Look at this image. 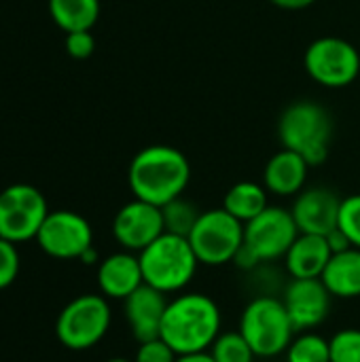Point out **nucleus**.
Listing matches in <instances>:
<instances>
[{
	"instance_id": "nucleus-1",
	"label": "nucleus",
	"mask_w": 360,
	"mask_h": 362,
	"mask_svg": "<svg viewBox=\"0 0 360 362\" xmlns=\"http://www.w3.org/2000/svg\"><path fill=\"white\" fill-rule=\"evenodd\" d=\"M219 303L204 293H178L168 301L159 337L176 352L191 354L210 350L223 333Z\"/></svg>"
},
{
	"instance_id": "nucleus-2",
	"label": "nucleus",
	"mask_w": 360,
	"mask_h": 362,
	"mask_svg": "<svg viewBox=\"0 0 360 362\" xmlns=\"http://www.w3.org/2000/svg\"><path fill=\"white\" fill-rule=\"evenodd\" d=\"M127 182L136 199L161 208L182 197L191 182V163L178 148L153 144L136 153L127 170Z\"/></svg>"
},
{
	"instance_id": "nucleus-3",
	"label": "nucleus",
	"mask_w": 360,
	"mask_h": 362,
	"mask_svg": "<svg viewBox=\"0 0 360 362\" xmlns=\"http://www.w3.org/2000/svg\"><path fill=\"white\" fill-rule=\"evenodd\" d=\"M144 284L163 295L182 293L195 278L199 261L189 244V238L161 233L153 244L138 252Z\"/></svg>"
},
{
	"instance_id": "nucleus-4",
	"label": "nucleus",
	"mask_w": 360,
	"mask_h": 362,
	"mask_svg": "<svg viewBox=\"0 0 360 362\" xmlns=\"http://www.w3.org/2000/svg\"><path fill=\"white\" fill-rule=\"evenodd\" d=\"M282 148L301 155L310 168L320 165L329 157L333 140V121L327 108L312 100H299L284 108L278 121Z\"/></svg>"
},
{
	"instance_id": "nucleus-5",
	"label": "nucleus",
	"mask_w": 360,
	"mask_h": 362,
	"mask_svg": "<svg viewBox=\"0 0 360 362\" xmlns=\"http://www.w3.org/2000/svg\"><path fill=\"white\" fill-rule=\"evenodd\" d=\"M257 358H274L286 352L295 337V327L282 299L259 295L250 299L240 316L238 329Z\"/></svg>"
},
{
	"instance_id": "nucleus-6",
	"label": "nucleus",
	"mask_w": 360,
	"mask_h": 362,
	"mask_svg": "<svg viewBox=\"0 0 360 362\" xmlns=\"http://www.w3.org/2000/svg\"><path fill=\"white\" fill-rule=\"evenodd\" d=\"M110 320L112 314L104 295H81L59 312L55 320V335L64 348L83 352L106 337Z\"/></svg>"
},
{
	"instance_id": "nucleus-7",
	"label": "nucleus",
	"mask_w": 360,
	"mask_h": 362,
	"mask_svg": "<svg viewBox=\"0 0 360 362\" xmlns=\"http://www.w3.org/2000/svg\"><path fill=\"white\" fill-rule=\"evenodd\" d=\"M189 244L199 265L221 267L233 263L244 244V223L231 216L225 208L206 210L189 233Z\"/></svg>"
},
{
	"instance_id": "nucleus-8",
	"label": "nucleus",
	"mask_w": 360,
	"mask_h": 362,
	"mask_svg": "<svg viewBox=\"0 0 360 362\" xmlns=\"http://www.w3.org/2000/svg\"><path fill=\"white\" fill-rule=\"evenodd\" d=\"M47 214V199L36 187L11 185L0 191V238L13 244L36 240Z\"/></svg>"
},
{
	"instance_id": "nucleus-9",
	"label": "nucleus",
	"mask_w": 360,
	"mask_h": 362,
	"mask_svg": "<svg viewBox=\"0 0 360 362\" xmlns=\"http://www.w3.org/2000/svg\"><path fill=\"white\" fill-rule=\"evenodd\" d=\"M303 66L316 83L337 89L359 76L360 55L352 42L337 36H323L308 47Z\"/></svg>"
},
{
	"instance_id": "nucleus-10",
	"label": "nucleus",
	"mask_w": 360,
	"mask_h": 362,
	"mask_svg": "<svg viewBox=\"0 0 360 362\" xmlns=\"http://www.w3.org/2000/svg\"><path fill=\"white\" fill-rule=\"evenodd\" d=\"M297 235L299 227L291 210L280 206H267L257 218L244 225V246L261 263L284 259Z\"/></svg>"
},
{
	"instance_id": "nucleus-11",
	"label": "nucleus",
	"mask_w": 360,
	"mask_h": 362,
	"mask_svg": "<svg viewBox=\"0 0 360 362\" xmlns=\"http://www.w3.org/2000/svg\"><path fill=\"white\" fill-rule=\"evenodd\" d=\"M36 244L53 259L72 261L93 248V231L85 216L72 210H55L47 214L42 227L38 229Z\"/></svg>"
},
{
	"instance_id": "nucleus-12",
	"label": "nucleus",
	"mask_w": 360,
	"mask_h": 362,
	"mask_svg": "<svg viewBox=\"0 0 360 362\" xmlns=\"http://www.w3.org/2000/svg\"><path fill=\"white\" fill-rule=\"evenodd\" d=\"M161 233H166V227L159 206L134 197L115 214L112 235L123 250L138 255L149 244H153Z\"/></svg>"
},
{
	"instance_id": "nucleus-13",
	"label": "nucleus",
	"mask_w": 360,
	"mask_h": 362,
	"mask_svg": "<svg viewBox=\"0 0 360 362\" xmlns=\"http://www.w3.org/2000/svg\"><path fill=\"white\" fill-rule=\"evenodd\" d=\"M331 293L320 278L291 280L284 288L282 303L295 327V333L318 329L331 312Z\"/></svg>"
},
{
	"instance_id": "nucleus-14",
	"label": "nucleus",
	"mask_w": 360,
	"mask_h": 362,
	"mask_svg": "<svg viewBox=\"0 0 360 362\" xmlns=\"http://www.w3.org/2000/svg\"><path fill=\"white\" fill-rule=\"evenodd\" d=\"M342 199L327 187L303 189L291 208V214L299 227V233L327 235L337 227Z\"/></svg>"
},
{
	"instance_id": "nucleus-15",
	"label": "nucleus",
	"mask_w": 360,
	"mask_h": 362,
	"mask_svg": "<svg viewBox=\"0 0 360 362\" xmlns=\"http://www.w3.org/2000/svg\"><path fill=\"white\" fill-rule=\"evenodd\" d=\"M166 297L168 295H163L161 291H157L149 284H142L123 301L125 320H127L129 331L138 344L159 337L161 320H163V314L168 308Z\"/></svg>"
},
{
	"instance_id": "nucleus-16",
	"label": "nucleus",
	"mask_w": 360,
	"mask_h": 362,
	"mask_svg": "<svg viewBox=\"0 0 360 362\" xmlns=\"http://www.w3.org/2000/svg\"><path fill=\"white\" fill-rule=\"evenodd\" d=\"M144 284L140 259L136 252L123 250L106 257L98 265V286L106 299L125 301L136 288Z\"/></svg>"
},
{
	"instance_id": "nucleus-17",
	"label": "nucleus",
	"mask_w": 360,
	"mask_h": 362,
	"mask_svg": "<svg viewBox=\"0 0 360 362\" xmlns=\"http://www.w3.org/2000/svg\"><path fill=\"white\" fill-rule=\"evenodd\" d=\"M333 252L325 235L314 233H299L293 246L284 257V267L291 278L295 280H310L320 278L327 269Z\"/></svg>"
},
{
	"instance_id": "nucleus-18",
	"label": "nucleus",
	"mask_w": 360,
	"mask_h": 362,
	"mask_svg": "<svg viewBox=\"0 0 360 362\" xmlns=\"http://www.w3.org/2000/svg\"><path fill=\"white\" fill-rule=\"evenodd\" d=\"M308 170H310V163L301 155L289 148H282L267 161L265 172H263V187L269 193L280 195V197L299 195L306 189Z\"/></svg>"
},
{
	"instance_id": "nucleus-19",
	"label": "nucleus",
	"mask_w": 360,
	"mask_h": 362,
	"mask_svg": "<svg viewBox=\"0 0 360 362\" xmlns=\"http://www.w3.org/2000/svg\"><path fill=\"white\" fill-rule=\"evenodd\" d=\"M320 280L331 297L356 299L360 297V248H348L331 257Z\"/></svg>"
},
{
	"instance_id": "nucleus-20",
	"label": "nucleus",
	"mask_w": 360,
	"mask_h": 362,
	"mask_svg": "<svg viewBox=\"0 0 360 362\" xmlns=\"http://www.w3.org/2000/svg\"><path fill=\"white\" fill-rule=\"evenodd\" d=\"M267 189L263 185H257L252 180H242L236 182L223 199V208L236 216L240 223H248L257 218L265 208H267Z\"/></svg>"
},
{
	"instance_id": "nucleus-21",
	"label": "nucleus",
	"mask_w": 360,
	"mask_h": 362,
	"mask_svg": "<svg viewBox=\"0 0 360 362\" xmlns=\"http://www.w3.org/2000/svg\"><path fill=\"white\" fill-rule=\"evenodd\" d=\"M49 13L66 34L91 30L100 17V0H49Z\"/></svg>"
},
{
	"instance_id": "nucleus-22",
	"label": "nucleus",
	"mask_w": 360,
	"mask_h": 362,
	"mask_svg": "<svg viewBox=\"0 0 360 362\" xmlns=\"http://www.w3.org/2000/svg\"><path fill=\"white\" fill-rule=\"evenodd\" d=\"M286 362H331L329 339L314 331L297 333L286 348Z\"/></svg>"
},
{
	"instance_id": "nucleus-23",
	"label": "nucleus",
	"mask_w": 360,
	"mask_h": 362,
	"mask_svg": "<svg viewBox=\"0 0 360 362\" xmlns=\"http://www.w3.org/2000/svg\"><path fill=\"white\" fill-rule=\"evenodd\" d=\"M161 214H163V227H166L168 233L189 238V233L193 231V227H195L202 212L195 208L193 202L176 197L170 204L161 206Z\"/></svg>"
},
{
	"instance_id": "nucleus-24",
	"label": "nucleus",
	"mask_w": 360,
	"mask_h": 362,
	"mask_svg": "<svg viewBox=\"0 0 360 362\" xmlns=\"http://www.w3.org/2000/svg\"><path fill=\"white\" fill-rule=\"evenodd\" d=\"M210 354L216 362H255L257 358L240 331L221 333L212 344Z\"/></svg>"
},
{
	"instance_id": "nucleus-25",
	"label": "nucleus",
	"mask_w": 360,
	"mask_h": 362,
	"mask_svg": "<svg viewBox=\"0 0 360 362\" xmlns=\"http://www.w3.org/2000/svg\"><path fill=\"white\" fill-rule=\"evenodd\" d=\"M331 362H360V329H342L331 339Z\"/></svg>"
},
{
	"instance_id": "nucleus-26",
	"label": "nucleus",
	"mask_w": 360,
	"mask_h": 362,
	"mask_svg": "<svg viewBox=\"0 0 360 362\" xmlns=\"http://www.w3.org/2000/svg\"><path fill=\"white\" fill-rule=\"evenodd\" d=\"M337 227L348 235L354 248H360V193L342 199Z\"/></svg>"
},
{
	"instance_id": "nucleus-27",
	"label": "nucleus",
	"mask_w": 360,
	"mask_h": 362,
	"mask_svg": "<svg viewBox=\"0 0 360 362\" xmlns=\"http://www.w3.org/2000/svg\"><path fill=\"white\" fill-rule=\"evenodd\" d=\"M19 274V252L17 246L0 238V291L8 288Z\"/></svg>"
},
{
	"instance_id": "nucleus-28",
	"label": "nucleus",
	"mask_w": 360,
	"mask_h": 362,
	"mask_svg": "<svg viewBox=\"0 0 360 362\" xmlns=\"http://www.w3.org/2000/svg\"><path fill=\"white\" fill-rule=\"evenodd\" d=\"M176 356L178 354L161 337H155L138 344L134 362H176Z\"/></svg>"
},
{
	"instance_id": "nucleus-29",
	"label": "nucleus",
	"mask_w": 360,
	"mask_h": 362,
	"mask_svg": "<svg viewBox=\"0 0 360 362\" xmlns=\"http://www.w3.org/2000/svg\"><path fill=\"white\" fill-rule=\"evenodd\" d=\"M95 49V38L91 36V30L81 32H68L66 34V51L74 59H87Z\"/></svg>"
},
{
	"instance_id": "nucleus-30",
	"label": "nucleus",
	"mask_w": 360,
	"mask_h": 362,
	"mask_svg": "<svg viewBox=\"0 0 360 362\" xmlns=\"http://www.w3.org/2000/svg\"><path fill=\"white\" fill-rule=\"evenodd\" d=\"M325 238H327L329 248H331V252H333V255L344 252V250H348V248H354V246H352V242L348 240V235H346L339 227H335V229H333L331 233H327Z\"/></svg>"
},
{
	"instance_id": "nucleus-31",
	"label": "nucleus",
	"mask_w": 360,
	"mask_h": 362,
	"mask_svg": "<svg viewBox=\"0 0 360 362\" xmlns=\"http://www.w3.org/2000/svg\"><path fill=\"white\" fill-rule=\"evenodd\" d=\"M233 265H236L238 269H242V272H255V269L261 265V261L242 244V248L238 250V255H236V259H233Z\"/></svg>"
},
{
	"instance_id": "nucleus-32",
	"label": "nucleus",
	"mask_w": 360,
	"mask_h": 362,
	"mask_svg": "<svg viewBox=\"0 0 360 362\" xmlns=\"http://www.w3.org/2000/svg\"><path fill=\"white\" fill-rule=\"evenodd\" d=\"M176 362H216L212 358L210 350H204V352H191V354H178Z\"/></svg>"
},
{
	"instance_id": "nucleus-33",
	"label": "nucleus",
	"mask_w": 360,
	"mask_h": 362,
	"mask_svg": "<svg viewBox=\"0 0 360 362\" xmlns=\"http://www.w3.org/2000/svg\"><path fill=\"white\" fill-rule=\"evenodd\" d=\"M276 6L280 8H289V11H299V8H306L310 4H314L316 0H272Z\"/></svg>"
},
{
	"instance_id": "nucleus-34",
	"label": "nucleus",
	"mask_w": 360,
	"mask_h": 362,
	"mask_svg": "<svg viewBox=\"0 0 360 362\" xmlns=\"http://www.w3.org/2000/svg\"><path fill=\"white\" fill-rule=\"evenodd\" d=\"M79 261H83L85 265H91V263H98V252H95V248H89Z\"/></svg>"
},
{
	"instance_id": "nucleus-35",
	"label": "nucleus",
	"mask_w": 360,
	"mask_h": 362,
	"mask_svg": "<svg viewBox=\"0 0 360 362\" xmlns=\"http://www.w3.org/2000/svg\"><path fill=\"white\" fill-rule=\"evenodd\" d=\"M106 362H134V361H127V358H110V361Z\"/></svg>"
}]
</instances>
